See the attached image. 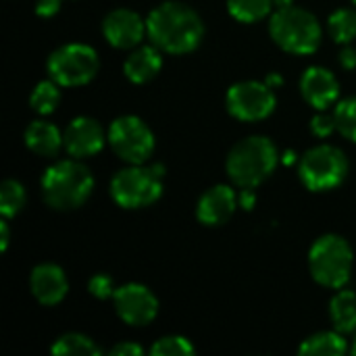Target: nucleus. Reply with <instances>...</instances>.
Instances as JSON below:
<instances>
[{
  "label": "nucleus",
  "mask_w": 356,
  "mask_h": 356,
  "mask_svg": "<svg viewBox=\"0 0 356 356\" xmlns=\"http://www.w3.org/2000/svg\"><path fill=\"white\" fill-rule=\"evenodd\" d=\"M108 355L111 356H142L144 355V350H142V346H138V344H134V342H121V344L113 346Z\"/></svg>",
  "instance_id": "obj_30"
},
{
  "label": "nucleus",
  "mask_w": 356,
  "mask_h": 356,
  "mask_svg": "<svg viewBox=\"0 0 356 356\" xmlns=\"http://www.w3.org/2000/svg\"><path fill=\"white\" fill-rule=\"evenodd\" d=\"M336 127V117L334 115H327V113H317L313 119H311V131L317 136V138H330L334 134Z\"/></svg>",
  "instance_id": "obj_29"
},
{
  "label": "nucleus",
  "mask_w": 356,
  "mask_h": 356,
  "mask_svg": "<svg viewBox=\"0 0 356 356\" xmlns=\"http://www.w3.org/2000/svg\"><path fill=\"white\" fill-rule=\"evenodd\" d=\"M102 33L115 48H134L146 33V21L129 8H115L102 21Z\"/></svg>",
  "instance_id": "obj_12"
},
{
  "label": "nucleus",
  "mask_w": 356,
  "mask_h": 356,
  "mask_svg": "<svg viewBox=\"0 0 356 356\" xmlns=\"http://www.w3.org/2000/svg\"><path fill=\"white\" fill-rule=\"evenodd\" d=\"M25 144L31 152H35L40 156H54L60 150V146H65V136H60V131L54 123L38 119L27 125Z\"/></svg>",
  "instance_id": "obj_18"
},
{
  "label": "nucleus",
  "mask_w": 356,
  "mask_h": 356,
  "mask_svg": "<svg viewBox=\"0 0 356 356\" xmlns=\"http://www.w3.org/2000/svg\"><path fill=\"white\" fill-rule=\"evenodd\" d=\"M269 33L273 42L292 54H311L321 44V25L317 17L300 6H284L271 15Z\"/></svg>",
  "instance_id": "obj_4"
},
{
  "label": "nucleus",
  "mask_w": 356,
  "mask_h": 356,
  "mask_svg": "<svg viewBox=\"0 0 356 356\" xmlns=\"http://www.w3.org/2000/svg\"><path fill=\"white\" fill-rule=\"evenodd\" d=\"M94 190V177L79 161H58L42 175V196L54 211L79 209Z\"/></svg>",
  "instance_id": "obj_2"
},
{
  "label": "nucleus",
  "mask_w": 356,
  "mask_h": 356,
  "mask_svg": "<svg viewBox=\"0 0 356 356\" xmlns=\"http://www.w3.org/2000/svg\"><path fill=\"white\" fill-rule=\"evenodd\" d=\"M150 355L154 356H190L194 355V346L184 336H167L161 338L152 348Z\"/></svg>",
  "instance_id": "obj_27"
},
{
  "label": "nucleus",
  "mask_w": 356,
  "mask_h": 356,
  "mask_svg": "<svg viewBox=\"0 0 356 356\" xmlns=\"http://www.w3.org/2000/svg\"><path fill=\"white\" fill-rule=\"evenodd\" d=\"M273 0H227V10L240 23H257L271 13Z\"/></svg>",
  "instance_id": "obj_22"
},
{
  "label": "nucleus",
  "mask_w": 356,
  "mask_h": 356,
  "mask_svg": "<svg viewBox=\"0 0 356 356\" xmlns=\"http://www.w3.org/2000/svg\"><path fill=\"white\" fill-rule=\"evenodd\" d=\"M290 4H294V0H273V6H277V8H284Z\"/></svg>",
  "instance_id": "obj_36"
},
{
  "label": "nucleus",
  "mask_w": 356,
  "mask_h": 356,
  "mask_svg": "<svg viewBox=\"0 0 356 356\" xmlns=\"http://www.w3.org/2000/svg\"><path fill=\"white\" fill-rule=\"evenodd\" d=\"M353 355H356V340H355V344H353Z\"/></svg>",
  "instance_id": "obj_37"
},
{
  "label": "nucleus",
  "mask_w": 356,
  "mask_h": 356,
  "mask_svg": "<svg viewBox=\"0 0 356 356\" xmlns=\"http://www.w3.org/2000/svg\"><path fill=\"white\" fill-rule=\"evenodd\" d=\"M106 140L115 154L129 165L146 163L154 150V134L140 117L134 115L115 119L108 127Z\"/></svg>",
  "instance_id": "obj_9"
},
{
  "label": "nucleus",
  "mask_w": 356,
  "mask_h": 356,
  "mask_svg": "<svg viewBox=\"0 0 356 356\" xmlns=\"http://www.w3.org/2000/svg\"><path fill=\"white\" fill-rule=\"evenodd\" d=\"M334 117H336L338 131L346 140L356 142V96L340 100L338 106H336V111H334Z\"/></svg>",
  "instance_id": "obj_26"
},
{
  "label": "nucleus",
  "mask_w": 356,
  "mask_h": 356,
  "mask_svg": "<svg viewBox=\"0 0 356 356\" xmlns=\"http://www.w3.org/2000/svg\"><path fill=\"white\" fill-rule=\"evenodd\" d=\"M265 81H267V83H269L271 88H275V86H280V83H282L284 79H282L280 75H275V73H271V75H269V77H267Z\"/></svg>",
  "instance_id": "obj_35"
},
{
  "label": "nucleus",
  "mask_w": 356,
  "mask_h": 356,
  "mask_svg": "<svg viewBox=\"0 0 356 356\" xmlns=\"http://www.w3.org/2000/svg\"><path fill=\"white\" fill-rule=\"evenodd\" d=\"M227 111L240 121H263L275 106L277 98L267 81H238L227 90Z\"/></svg>",
  "instance_id": "obj_10"
},
{
  "label": "nucleus",
  "mask_w": 356,
  "mask_h": 356,
  "mask_svg": "<svg viewBox=\"0 0 356 356\" xmlns=\"http://www.w3.org/2000/svg\"><path fill=\"white\" fill-rule=\"evenodd\" d=\"M238 194L229 188V186H213L209 188L196 207V217L200 223L215 227V225H223L225 221H229V217L234 215L236 207H238Z\"/></svg>",
  "instance_id": "obj_16"
},
{
  "label": "nucleus",
  "mask_w": 356,
  "mask_h": 356,
  "mask_svg": "<svg viewBox=\"0 0 356 356\" xmlns=\"http://www.w3.org/2000/svg\"><path fill=\"white\" fill-rule=\"evenodd\" d=\"M277 161L280 152L269 138L248 136L229 150L225 169L236 186L257 188L275 171Z\"/></svg>",
  "instance_id": "obj_3"
},
{
  "label": "nucleus",
  "mask_w": 356,
  "mask_h": 356,
  "mask_svg": "<svg viewBox=\"0 0 356 356\" xmlns=\"http://www.w3.org/2000/svg\"><path fill=\"white\" fill-rule=\"evenodd\" d=\"M163 67L161 50L152 46H138L123 63V73L131 83L150 81Z\"/></svg>",
  "instance_id": "obj_17"
},
{
  "label": "nucleus",
  "mask_w": 356,
  "mask_h": 356,
  "mask_svg": "<svg viewBox=\"0 0 356 356\" xmlns=\"http://www.w3.org/2000/svg\"><path fill=\"white\" fill-rule=\"evenodd\" d=\"M348 175L346 154L332 146L319 144L300 159V179L311 192H327L338 188Z\"/></svg>",
  "instance_id": "obj_7"
},
{
  "label": "nucleus",
  "mask_w": 356,
  "mask_h": 356,
  "mask_svg": "<svg viewBox=\"0 0 356 356\" xmlns=\"http://www.w3.org/2000/svg\"><path fill=\"white\" fill-rule=\"evenodd\" d=\"M309 269L317 284L340 290L353 273V248L336 234L321 236L309 252Z\"/></svg>",
  "instance_id": "obj_5"
},
{
  "label": "nucleus",
  "mask_w": 356,
  "mask_h": 356,
  "mask_svg": "<svg viewBox=\"0 0 356 356\" xmlns=\"http://www.w3.org/2000/svg\"><path fill=\"white\" fill-rule=\"evenodd\" d=\"M330 317L336 332L348 336L356 332V294L350 290H340L330 302Z\"/></svg>",
  "instance_id": "obj_19"
},
{
  "label": "nucleus",
  "mask_w": 356,
  "mask_h": 356,
  "mask_svg": "<svg viewBox=\"0 0 356 356\" xmlns=\"http://www.w3.org/2000/svg\"><path fill=\"white\" fill-rule=\"evenodd\" d=\"M252 190H254V188H242V192H240V196H238L240 207L246 209V211H250V209L254 207V200H257V196H254Z\"/></svg>",
  "instance_id": "obj_33"
},
{
  "label": "nucleus",
  "mask_w": 356,
  "mask_h": 356,
  "mask_svg": "<svg viewBox=\"0 0 356 356\" xmlns=\"http://www.w3.org/2000/svg\"><path fill=\"white\" fill-rule=\"evenodd\" d=\"M300 94L302 98L317 111H325L338 100L340 83L336 75L325 67H309L300 77Z\"/></svg>",
  "instance_id": "obj_14"
},
{
  "label": "nucleus",
  "mask_w": 356,
  "mask_h": 356,
  "mask_svg": "<svg viewBox=\"0 0 356 356\" xmlns=\"http://www.w3.org/2000/svg\"><path fill=\"white\" fill-rule=\"evenodd\" d=\"M327 27L338 44H353V40H356V10L355 8L334 10L327 19Z\"/></svg>",
  "instance_id": "obj_23"
},
{
  "label": "nucleus",
  "mask_w": 356,
  "mask_h": 356,
  "mask_svg": "<svg viewBox=\"0 0 356 356\" xmlns=\"http://www.w3.org/2000/svg\"><path fill=\"white\" fill-rule=\"evenodd\" d=\"M58 8H60V0H38L35 4L38 17H52L58 13Z\"/></svg>",
  "instance_id": "obj_31"
},
{
  "label": "nucleus",
  "mask_w": 356,
  "mask_h": 356,
  "mask_svg": "<svg viewBox=\"0 0 356 356\" xmlns=\"http://www.w3.org/2000/svg\"><path fill=\"white\" fill-rule=\"evenodd\" d=\"M50 79L63 88H75L92 81L100 69V58L96 50L88 44H65L56 48L46 63Z\"/></svg>",
  "instance_id": "obj_6"
},
{
  "label": "nucleus",
  "mask_w": 356,
  "mask_h": 356,
  "mask_svg": "<svg viewBox=\"0 0 356 356\" xmlns=\"http://www.w3.org/2000/svg\"><path fill=\"white\" fill-rule=\"evenodd\" d=\"M115 311L117 315L134 327L148 325L154 321L159 313V300L156 296L142 284H125L117 288L115 296Z\"/></svg>",
  "instance_id": "obj_11"
},
{
  "label": "nucleus",
  "mask_w": 356,
  "mask_h": 356,
  "mask_svg": "<svg viewBox=\"0 0 356 356\" xmlns=\"http://www.w3.org/2000/svg\"><path fill=\"white\" fill-rule=\"evenodd\" d=\"M8 238H10V232H8V221L6 217L0 221V250H6L8 246Z\"/></svg>",
  "instance_id": "obj_34"
},
{
  "label": "nucleus",
  "mask_w": 356,
  "mask_h": 356,
  "mask_svg": "<svg viewBox=\"0 0 356 356\" xmlns=\"http://www.w3.org/2000/svg\"><path fill=\"white\" fill-rule=\"evenodd\" d=\"M163 194V177L152 167L129 165L111 181V196L123 209H144L154 204Z\"/></svg>",
  "instance_id": "obj_8"
},
{
  "label": "nucleus",
  "mask_w": 356,
  "mask_h": 356,
  "mask_svg": "<svg viewBox=\"0 0 356 356\" xmlns=\"http://www.w3.org/2000/svg\"><path fill=\"white\" fill-rule=\"evenodd\" d=\"M146 33L161 52L186 54L196 50L202 42L204 23L192 6L169 0L148 15Z\"/></svg>",
  "instance_id": "obj_1"
},
{
  "label": "nucleus",
  "mask_w": 356,
  "mask_h": 356,
  "mask_svg": "<svg viewBox=\"0 0 356 356\" xmlns=\"http://www.w3.org/2000/svg\"><path fill=\"white\" fill-rule=\"evenodd\" d=\"M25 188L17 181V179H4L0 186V213L2 217L10 219L17 213H21V209L25 207Z\"/></svg>",
  "instance_id": "obj_25"
},
{
  "label": "nucleus",
  "mask_w": 356,
  "mask_h": 356,
  "mask_svg": "<svg viewBox=\"0 0 356 356\" xmlns=\"http://www.w3.org/2000/svg\"><path fill=\"white\" fill-rule=\"evenodd\" d=\"M355 4H356V0H355Z\"/></svg>",
  "instance_id": "obj_38"
},
{
  "label": "nucleus",
  "mask_w": 356,
  "mask_h": 356,
  "mask_svg": "<svg viewBox=\"0 0 356 356\" xmlns=\"http://www.w3.org/2000/svg\"><path fill=\"white\" fill-rule=\"evenodd\" d=\"M104 146V129L92 117H75L65 129V148L73 159H86Z\"/></svg>",
  "instance_id": "obj_13"
},
{
  "label": "nucleus",
  "mask_w": 356,
  "mask_h": 356,
  "mask_svg": "<svg viewBox=\"0 0 356 356\" xmlns=\"http://www.w3.org/2000/svg\"><path fill=\"white\" fill-rule=\"evenodd\" d=\"M340 65L344 69H355L356 67V48H353L350 44H344V48L340 52Z\"/></svg>",
  "instance_id": "obj_32"
},
{
  "label": "nucleus",
  "mask_w": 356,
  "mask_h": 356,
  "mask_svg": "<svg viewBox=\"0 0 356 356\" xmlns=\"http://www.w3.org/2000/svg\"><path fill=\"white\" fill-rule=\"evenodd\" d=\"M29 290L40 305L54 307L67 296L69 282H67L65 271L58 265L42 263V265L33 267V271L29 275Z\"/></svg>",
  "instance_id": "obj_15"
},
{
  "label": "nucleus",
  "mask_w": 356,
  "mask_h": 356,
  "mask_svg": "<svg viewBox=\"0 0 356 356\" xmlns=\"http://www.w3.org/2000/svg\"><path fill=\"white\" fill-rule=\"evenodd\" d=\"M88 290H90V294H92L94 298H98V300H106V298L115 296V292H117L113 277L106 275V273H96V275L88 282Z\"/></svg>",
  "instance_id": "obj_28"
},
{
  "label": "nucleus",
  "mask_w": 356,
  "mask_h": 356,
  "mask_svg": "<svg viewBox=\"0 0 356 356\" xmlns=\"http://www.w3.org/2000/svg\"><path fill=\"white\" fill-rule=\"evenodd\" d=\"M348 344L344 340V334L340 332H319L311 338H307L298 353L311 356H342L346 355Z\"/></svg>",
  "instance_id": "obj_20"
},
{
  "label": "nucleus",
  "mask_w": 356,
  "mask_h": 356,
  "mask_svg": "<svg viewBox=\"0 0 356 356\" xmlns=\"http://www.w3.org/2000/svg\"><path fill=\"white\" fill-rule=\"evenodd\" d=\"M58 88H60V86H58L54 79H44V81H40V83L33 88L31 96H29L31 108H33L35 113H40V115H50V113L58 106V102H60V90H58Z\"/></svg>",
  "instance_id": "obj_24"
},
{
  "label": "nucleus",
  "mask_w": 356,
  "mask_h": 356,
  "mask_svg": "<svg viewBox=\"0 0 356 356\" xmlns=\"http://www.w3.org/2000/svg\"><path fill=\"white\" fill-rule=\"evenodd\" d=\"M50 353L54 356H98L100 348L88 336L71 332V334L60 336L50 346Z\"/></svg>",
  "instance_id": "obj_21"
}]
</instances>
